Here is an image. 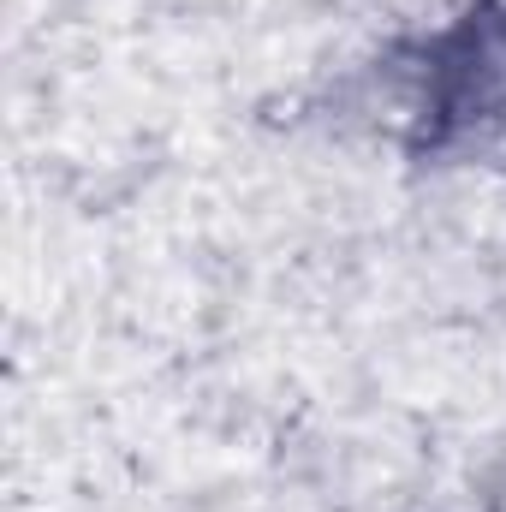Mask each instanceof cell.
Listing matches in <instances>:
<instances>
[{"label": "cell", "mask_w": 506, "mask_h": 512, "mask_svg": "<svg viewBox=\"0 0 506 512\" xmlns=\"http://www.w3.org/2000/svg\"><path fill=\"white\" fill-rule=\"evenodd\" d=\"M501 114H506V6L489 0L477 12H465L447 36L429 42L417 143L447 149L471 131L495 126Z\"/></svg>", "instance_id": "cell-1"}]
</instances>
